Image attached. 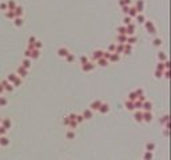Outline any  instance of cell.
<instances>
[{"label": "cell", "instance_id": "7a4b0ae2", "mask_svg": "<svg viewBox=\"0 0 171 160\" xmlns=\"http://www.w3.org/2000/svg\"><path fill=\"white\" fill-rule=\"evenodd\" d=\"M135 10H136V11H142V10H143V0H138Z\"/></svg>", "mask_w": 171, "mask_h": 160}, {"label": "cell", "instance_id": "30bf717a", "mask_svg": "<svg viewBox=\"0 0 171 160\" xmlns=\"http://www.w3.org/2000/svg\"><path fill=\"white\" fill-rule=\"evenodd\" d=\"M21 24V19H16V25H20Z\"/></svg>", "mask_w": 171, "mask_h": 160}, {"label": "cell", "instance_id": "52a82bcc", "mask_svg": "<svg viewBox=\"0 0 171 160\" xmlns=\"http://www.w3.org/2000/svg\"><path fill=\"white\" fill-rule=\"evenodd\" d=\"M128 10H130L128 5H124V7H123V12H124V14H128Z\"/></svg>", "mask_w": 171, "mask_h": 160}, {"label": "cell", "instance_id": "7c38bea8", "mask_svg": "<svg viewBox=\"0 0 171 160\" xmlns=\"http://www.w3.org/2000/svg\"><path fill=\"white\" fill-rule=\"evenodd\" d=\"M60 55H62V56H63V55H67V53H66V49H60Z\"/></svg>", "mask_w": 171, "mask_h": 160}, {"label": "cell", "instance_id": "6da1fadb", "mask_svg": "<svg viewBox=\"0 0 171 160\" xmlns=\"http://www.w3.org/2000/svg\"><path fill=\"white\" fill-rule=\"evenodd\" d=\"M7 8H10V11H14L16 8V3H15L14 0H10L7 3Z\"/></svg>", "mask_w": 171, "mask_h": 160}, {"label": "cell", "instance_id": "9c48e42d", "mask_svg": "<svg viewBox=\"0 0 171 160\" xmlns=\"http://www.w3.org/2000/svg\"><path fill=\"white\" fill-rule=\"evenodd\" d=\"M0 8H1V10H7V4L1 3V4H0Z\"/></svg>", "mask_w": 171, "mask_h": 160}, {"label": "cell", "instance_id": "5b68a950", "mask_svg": "<svg viewBox=\"0 0 171 160\" xmlns=\"http://www.w3.org/2000/svg\"><path fill=\"white\" fill-rule=\"evenodd\" d=\"M136 12H138V11L135 10V8H130V10H128V14H130L131 16H135V15H136Z\"/></svg>", "mask_w": 171, "mask_h": 160}, {"label": "cell", "instance_id": "277c9868", "mask_svg": "<svg viewBox=\"0 0 171 160\" xmlns=\"http://www.w3.org/2000/svg\"><path fill=\"white\" fill-rule=\"evenodd\" d=\"M130 3H131V0H119V4H120L122 7H124V5H128Z\"/></svg>", "mask_w": 171, "mask_h": 160}, {"label": "cell", "instance_id": "ba28073f", "mask_svg": "<svg viewBox=\"0 0 171 160\" xmlns=\"http://www.w3.org/2000/svg\"><path fill=\"white\" fill-rule=\"evenodd\" d=\"M143 20H144V17L142 16V15H138V21H139V23H142Z\"/></svg>", "mask_w": 171, "mask_h": 160}, {"label": "cell", "instance_id": "3957f363", "mask_svg": "<svg viewBox=\"0 0 171 160\" xmlns=\"http://www.w3.org/2000/svg\"><path fill=\"white\" fill-rule=\"evenodd\" d=\"M14 11H15V15H17V16L23 15V8H21V7H16Z\"/></svg>", "mask_w": 171, "mask_h": 160}, {"label": "cell", "instance_id": "4fadbf2b", "mask_svg": "<svg viewBox=\"0 0 171 160\" xmlns=\"http://www.w3.org/2000/svg\"><path fill=\"white\" fill-rule=\"evenodd\" d=\"M151 119V115H148V113H147V115H146V120H150Z\"/></svg>", "mask_w": 171, "mask_h": 160}, {"label": "cell", "instance_id": "8fae6325", "mask_svg": "<svg viewBox=\"0 0 171 160\" xmlns=\"http://www.w3.org/2000/svg\"><path fill=\"white\" fill-rule=\"evenodd\" d=\"M130 20H131L130 17H126V19H124V23H126V24H128V23H130Z\"/></svg>", "mask_w": 171, "mask_h": 160}, {"label": "cell", "instance_id": "8992f818", "mask_svg": "<svg viewBox=\"0 0 171 160\" xmlns=\"http://www.w3.org/2000/svg\"><path fill=\"white\" fill-rule=\"evenodd\" d=\"M14 16H15L14 11H8V12H7V17H14Z\"/></svg>", "mask_w": 171, "mask_h": 160}]
</instances>
